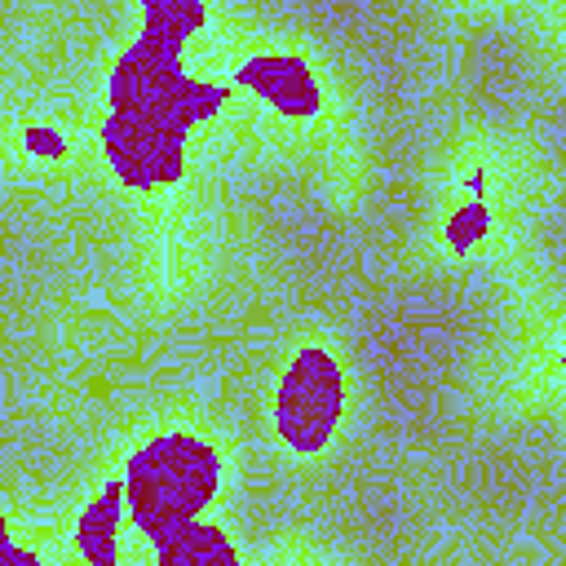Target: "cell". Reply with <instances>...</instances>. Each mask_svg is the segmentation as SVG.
I'll use <instances>...</instances> for the list:
<instances>
[{
  "instance_id": "cell-8",
  "label": "cell",
  "mask_w": 566,
  "mask_h": 566,
  "mask_svg": "<svg viewBox=\"0 0 566 566\" xmlns=\"http://www.w3.org/2000/svg\"><path fill=\"white\" fill-rule=\"evenodd\" d=\"M22 142H27V150L31 155H40V159H66V137L57 133V128H49V124H31L27 133H22Z\"/></svg>"
},
{
  "instance_id": "cell-3",
  "label": "cell",
  "mask_w": 566,
  "mask_h": 566,
  "mask_svg": "<svg viewBox=\"0 0 566 566\" xmlns=\"http://www.w3.org/2000/svg\"><path fill=\"white\" fill-rule=\"evenodd\" d=\"M181 128L159 115H111L102 124V150L115 177L133 190H150L181 177Z\"/></svg>"
},
{
  "instance_id": "cell-7",
  "label": "cell",
  "mask_w": 566,
  "mask_h": 566,
  "mask_svg": "<svg viewBox=\"0 0 566 566\" xmlns=\"http://www.w3.org/2000/svg\"><path fill=\"white\" fill-rule=\"evenodd\" d=\"M447 248L451 252H469L478 239H486L491 234V212H486V203L482 199H469L464 208H455V217L447 221Z\"/></svg>"
},
{
  "instance_id": "cell-5",
  "label": "cell",
  "mask_w": 566,
  "mask_h": 566,
  "mask_svg": "<svg viewBox=\"0 0 566 566\" xmlns=\"http://www.w3.org/2000/svg\"><path fill=\"white\" fill-rule=\"evenodd\" d=\"M128 513V495H124V478H111L93 504L75 517V553L88 566H119V526Z\"/></svg>"
},
{
  "instance_id": "cell-9",
  "label": "cell",
  "mask_w": 566,
  "mask_h": 566,
  "mask_svg": "<svg viewBox=\"0 0 566 566\" xmlns=\"http://www.w3.org/2000/svg\"><path fill=\"white\" fill-rule=\"evenodd\" d=\"M0 566H40V557L27 553V548H18L13 535H9V526H0Z\"/></svg>"
},
{
  "instance_id": "cell-4",
  "label": "cell",
  "mask_w": 566,
  "mask_h": 566,
  "mask_svg": "<svg viewBox=\"0 0 566 566\" xmlns=\"http://www.w3.org/2000/svg\"><path fill=\"white\" fill-rule=\"evenodd\" d=\"M230 84L243 93H256L279 115H292V119L318 115V80L301 53H252L248 62H239Z\"/></svg>"
},
{
  "instance_id": "cell-10",
  "label": "cell",
  "mask_w": 566,
  "mask_h": 566,
  "mask_svg": "<svg viewBox=\"0 0 566 566\" xmlns=\"http://www.w3.org/2000/svg\"><path fill=\"white\" fill-rule=\"evenodd\" d=\"M469 195H473V199H482V195H486V172H482V168H473V172H469Z\"/></svg>"
},
{
  "instance_id": "cell-6",
  "label": "cell",
  "mask_w": 566,
  "mask_h": 566,
  "mask_svg": "<svg viewBox=\"0 0 566 566\" xmlns=\"http://www.w3.org/2000/svg\"><path fill=\"white\" fill-rule=\"evenodd\" d=\"M155 557H159V566H243V557L234 553L226 531L212 522H186L181 531L164 535L155 544Z\"/></svg>"
},
{
  "instance_id": "cell-1",
  "label": "cell",
  "mask_w": 566,
  "mask_h": 566,
  "mask_svg": "<svg viewBox=\"0 0 566 566\" xmlns=\"http://www.w3.org/2000/svg\"><path fill=\"white\" fill-rule=\"evenodd\" d=\"M217 482L221 460L208 442L190 433H159L142 442L124 469L128 517L150 535V544H159L186 522H199L203 504L217 495Z\"/></svg>"
},
{
  "instance_id": "cell-11",
  "label": "cell",
  "mask_w": 566,
  "mask_h": 566,
  "mask_svg": "<svg viewBox=\"0 0 566 566\" xmlns=\"http://www.w3.org/2000/svg\"><path fill=\"white\" fill-rule=\"evenodd\" d=\"M562 367H566V354H562Z\"/></svg>"
},
{
  "instance_id": "cell-2",
  "label": "cell",
  "mask_w": 566,
  "mask_h": 566,
  "mask_svg": "<svg viewBox=\"0 0 566 566\" xmlns=\"http://www.w3.org/2000/svg\"><path fill=\"white\" fill-rule=\"evenodd\" d=\"M345 416V371L323 345L296 349L274 394V433L296 455H318Z\"/></svg>"
}]
</instances>
